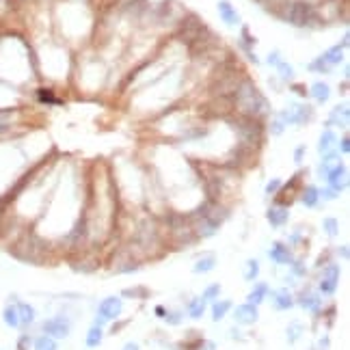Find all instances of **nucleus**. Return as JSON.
<instances>
[{
	"label": "nucleus",
	"instance_id": "f257e3e1",
	"mask_svg": "<svg viewBox=\"0 0 350 350\" xmlns=\"http://www.w3.org/2000/svg\"><path fill=\"white\" fill-rule=\"evenodd\" d=\"M233 100V111L242 117H253V119H264L268 115V102L266 97L257 91L255 82L251 80L249 76H245L238 84L236 93L231 95Z\"/></svg>",
	"mask_w": 350,
	"mask_h": 350
},
{
	"label": "nucleus",
	"instance_id": "f03ea898",
	"mask_svg": "<svg viewBox=\"0 0 350 350\" xmlns=\"http://www.w3.org/2000/svg\"><path fill=\"white\" fill-rule=\"evenodd\" d=\"M13 253V255L17 257V259H22V261H31V264H43V257H46V251H48V247L43 245V240L41 238H37L33 231H24L22 236H19L13 245H11V249H9Z\"/></svg>",
	"mask_w": 350,
	"mask_h": 350
},
{
	"label": "nucleus",
	"instance_id": "7ed1b4c3",
	"mask_svg": "<svg viewBox=\"0 0 350 350\" xmlns=\"http://www.w3.org/2000/svg\"><path fill=\"white\" fill-rule=\"evenodd\" d=\"M281 19H286V22L294 24L298 28H314V26L322 24L318 7H314L311 3H303V0H294V3L290 0V5L286 7Z\"/></svg>",
	"mask_w": 350,
	"mask_h": 350
},
{
	"label": "nucleus",
	"instance_id": "20e7f679",
	"mask_svg": "<svg viewBox=\"0 0 350 350\" xmlns=\"http://www.w3.org/2000/svg\"><path fill=\"white\" fill-rule=\"evenodd\" d=\"M231 125L238 134V143H242V145H249V147L257 149L261 141H264V123H261V119L236 115L231 119Z\"/></svg>",
	"mask_w": 350,
	"mask_h": 350
},
{
	"label": "nucleus",
	"instance_id": "39448f33",
	"mask_svg": "<svg viewBox=\"0 0 350 350\" xmlns=\"http://www.w3.org/2000/svg\"><path fill=\"white\" fill-rule=\"evenodd\" d=\"M208 33H210V28L203 24L197 15H186V17H184L182 22H180V26H178V37H180L188 48H190L194 41H199L201 37H206Z\"/></svg>",
	"mask_w": 350,
	"mask_h": 350
},
{
	"label": "nucleus",
	"instance_id": "423d86ee",
	"mask_svg": "<svg viewBox=\"0 0 350 350\" xmlns=\"http://www.w3.org/2000/svg\"><path fill=\"white\" fill-rule=\"evenodd\" d=\"M279 117L283 119L286 125H303L314 119V108L309 104H294L292 108L279 113Z\"/></svg>",
	"mask_w": 350,
	"mask_h": 350
},
{
	"label": "nucleus",
	"instance_id": "0eeeda50",
	"mask_svg": "<svg viewBox=\"0 0 350 350\" xmlns=\"http://www.w3.org/2000/svg\"><path fill=\"white\" fill-rule=\"evenodd\" d=\"M255 154H257V149H253V147H249V145H242V143H238L236 147L231 149V154L227 156V160H225V167H229V169H242V167H247V164H251L253 160H255Z\"/></svg>",
	"mask_w": 350,
	"mask_h": 350
},
{
	"label": "nucleus",
	"instance_id": "6e6552de",
	"mask_svg": "<svg viewBox=\"0 0 350 350\" xmlns=\"http://www.w3.org/2000/svg\"><path fill=\"white\" fill-rule=\"evenodd\" d=\"M141 264H139V259H136L134 255H132V251L128 249V247H123V249H119L113 255V270L115 272H132V270H136Z\"/></svg>",
	"mask_w": 350,
	"mask_h": 350
},
{
	"label": "nucleus",
	"instance_id": "1a4fd4ad",
	"mask_svg": "<svg viewBox=\"0 0 350 350\" xmlns=\"http://www.w3.org/2000/svg\"><path fill=\"white\" fill-rule=\"evenodd\" d=\"M326 182H329V188H333L335 192L342 194V190H346L348 186V169L344 167V164H333L329 171H326Z\"/></svg>",
	"mask_w": 350,
	"mask_h": 350
},
{
	"label": "nucleus",
	"instance_id": "9d476101",
	"mask_svg": "<svg viewBox=\"0 0 350 350\" xmlns=\"http://www.w3.org/2000/svg\"><path fill=\"white\" fill-rule=\"evenodd\" d=\"M43 331H46V335H50L52 339H65L70 335V320L63 316L50 318L43 322Z\"/></svg>",
	"mask_w": 350,
	"mask_h": 350
},
{
	"label": "nucleus",
	"instance_id": "9b49d317",
	"mask_svg": "<svg viewBox=\"0 0 350 350\" xmlns=\"http://www.w3.org/2000/svg\"><path fill=\"white\" fill-rule=\"evenodd\" d=\"M121 309H123L121 298H119V296H108V298H104L102 303H100V307H97V314H100V320H102V322H106V320L119 318Z\"/></svg>",
	"mask_w": 350,
	"mask_h": 350
},
{
	"label": "nucleus",
	"instance_id": "f8f14e48",
	"mask_svg": "<svg viewBox=\"0 0 350 350\" xmlns=\"http://www.w3.org/2000/svg\"><path fill=\"white\" fill-rule=\"evenodd\" d=\"M337 283H339V266L329 264L322 272V279H320V292L331 296L337 290Z\"/></svg>",
	"mask_w": 350,
	"mask_h": 350
},
{
	"label": "nucleus",
	"instance_id": "ddd939ff",
	"mask_svg": "<svg viewBox=\"0 0 350 350\" xmlns=\"http://www.w3.org/2000/svg\"><path fill=\"white\" fill-rule=\"evenodd\" d=\"M233 320H236L238 324H253V322H257V307L255 305H251V303H245V305H240V307H236V311H233Z\"/></svg>",
	"mask_w": 350,
	"mask_h": 350
},
{
	"label": "nucleus",
	"instance_id": "4468645a",
	"mask_svg": "<svg viewBox=\"0 0 350 350\" xmlns=\"http://www.w3.org/2000/svg\"><path fill=\"white\" fill-rule=\"evenodd\" d=\"M216 9H218L221 19H223V22H225L227 26H238V24H240V13L236 11V7H233L229 0H221V3L216 5Z\"/></svg>",
	"mask_w": 350,
	"mask_h": 350
},
{
	"label": "nucleus",
	"instance_id": "2eb2a0df",
	"mask_svg": "<svg viewBox=\"0 0 350 350\" xmlns=\"http://www.w3.org/2000/svg\"><path fill=\"white\" fill-rule=\"evenodd\" d=\"M350 123V108L348 104H337L329 117V125H339V128H348Z\"/></svg>",
	"mask_w": 350,
	"mask_h": 350
},
{
	"label": "nucleus",
	"instance_id": "dca6fc26",
	"mask_svg": "<svg viewBox=\"0 0 350 350\" xmlns=\"http://www.w3.org/2000/svg\"><path fill=\"white\" fill-rule=\"evenodd\" d=\"M266 218H268V223H270L272 227H283L286 223H288V218H290V212L283 206H272L266 212Z\"/></svg>",
	"mask_w": 350,
	"mask_h": 350
},
{
	"label": "nucleus",
	"instance_id": "f3484780",
	"mask_svg": "<svg viewBox=\"0 0 350 350\" xmlns=\"http://www.w3.org/2000/svg\"><path fill=\"white\" fill-rule=\"evenodd\" d=\"M272 303H275V307L277 309H290L292 305H294V298H292V294H290V290H286V288H281V290H277V292H272Z\"/></svg>",
	"mask_w": 350,
	"mask_h": 350
},
{
	"label": "nucleus",
	"instance_id": "a211bd4d",
	"mask_svg": "<svg viewBox=\"0 0 350 350\" xmlns=\"http://www.w3.org/2000/svg\"><path fill=\"white\" fill-rule=\"evenodd\" d=\"M344 43L342 46H333V48H329V50L322 54V61L329 65V67H335V65H339V63H342L344 61Z\"/></svg>",
	"mask_w": 350,
	"mask_h": 350
},
{
	"label": "nucleus",
	"instance_id": "6ab92c4d",
	"mask_svg": "<svg viewBox=\"0 0 350 350\" xmlns=\"http://www.w3.org/2000/svg\"><path fill=\"white\" fill-rule=\"evenodd\" d=\"M268 255L275 259L277 264H292V253L286 245H281V242H277V245L268 251Z\"/></svg>",
	"mask_w": 350,
	"mask_h": 350
},
{
	"label": "nucleus",
	"instance_id": "aec40b11",
	"mask_svg": "<svg viewBox=\"0 0 350 350\" xmlns=\"http://www.w3.org/2000/svg\"><path fill=\"white\" fill-rule=\"evenodd\" d=\"M311 97H314L318 104H326L331 97V86L326 82H316L311 86Z\"/></svg>",
	"mask_w": 350,
	"mask_h": 350
},
{
	"label": "nucleus",
	"instance_id": "412c9836",
	"mask_svg": "<svg viewBox=\"0 0 350 350\" xmlns=\"http://www.w3.org/2000/svg\"><path fill=\"white\" fill-rule=\"evenodd\" d=\"M335 141H337L335 132H333V130H324L322 136H320V141H318V151H320V154L331 151V149L335 147Z\"/></svg>",
	"mask_w": 350,
	"mask_h": 350
},
{
	"label": "nucleus",
	"instance_id": "4be33fe9",
	"mask_svg": "<svg viewBox=\"0 0 350 350\" xmlns=\"http://www.w3.org/2000/svg\"><path fill=\"white\" fill-rule=\"evenodd\" d=\"M300 201H303L307 208H316L318 201H320L318 188H316V186H305L303 190H300Z\"/></svg>",
	"mask_w": 350,
	"mask_h": 350
},
{
	"label": "nucleus",
	"instance_id": "5701e85b",
	"mask_svg": "<svg viewBox=\"0 0 350 350\" xmlns=\"http://www.w3.org/2000/svg\"><path fill=\"white\" fill-rule=\"evenodd\" d=\"M17 316H19V324H24V326L35 322V309L28 303H19L17 305Z\"/></svg>",
	"mask_w": 350,
	"mask_h": 350
},
{
	"label": "nucleus",
	"instance_id": "b1692460",
	"mask_svg": "<svg viewBox=\"0 0 350 350\" xmlns=\"http://www.w3.org/2000/svg\"><path fill=\"white\" fill-rule=\"evenodd\" d=\"M266 296H268V286H266V283H257L255 288L251 290V294H249V300H247V303H251V305H255V307H257V305H259Z\"/></svg>",
	"mask_w": 350,
	"mask_h": 350
},
{
	"label": "nucleus",
	"instance_id": "393cba45",
	"mask_svg": "<svg viewBox=\"0 0 350 350\" xmlns=\"http://www.w3.org/2000/svg\"><path fill=\"white\" fill-rule=\"evenodd\" d=\"M102 337H104L102 326L93 324V326L89 329V333H86V346H89V348H97V346L102 344Z\"/></svg>",
	"mask_w": 350,
	"mask_h": 350
},
{
	"label": "nucleus",
	"instance_id": "a878e982",
	"mask_svg": "<svg viewBox=\"0 0 350 350\" xmlns=\"http://www.w3.org/2000/svg\"><path fill=\"white\" fill-rule=\"evenodd\" d=\"M3 320H5V324H7V326L17 329V326H19L17 307H13V305H7V307H5V311H3Z\"/></svg>",
	"mask_w": 350,
	"mask_h": 350
},
{
	"label": "nucleus",
	"instance_id": "bb28decb",
	"mask_svg": "<svg viewBox=\"0 0 350 350\" xmlns=\"http://www.w3.org/2000/svg\"><path fill=\"white\" fill-rule=\"evenodd\" d=\"M214 266H216V259H214V255H203V257H199L197 261H194L192 270L194 272H210Z\"/></svg>",
	"mask_w": 350,
	"mask_h": 350
},
{
	"label": "nucleus",
	"instance_id": "cd10ccee",
	"mask_svg": "<svg viewBox=\"0 0 350 350\" xmlns=\"http://www.w3.org/2000/svg\"><path fill=\"white\" fill-rule=\"evenodd\" d=\"M229 309H231L229 300H218V303H214V307H212V320H214V322H218V320H223L227 316Z\"/></svg>",
	"mask_w": 350,
	"mask_h": 350
},
{
	"label": "nucleus",
	"instance_id": "c85d7f7f",
	"mask_svg": "<svg viewBox=\"0 0 350 350\" xmlns=\"http://www.w3.org/2000/svg\"><path fill=\"white\" fill-rule=\"evenodd\" d=\"M13 117H15V113H13V111H0V134L9 132V130H11L13 125H15Z\"/></svg>",
	"mask_w": 350,
	"mask_h": 350
},
{
	"label": "nucleus",
	"instance_id": "c756f323",
	"mask_svg": "<svg viewBox=\"0 0 350 350\" xmlns=\"http://www.w3.org/2000/svg\"><path fill=\"white\" fill-rule=\"evenodd\" d=\"M203 311H206V300L203 298H194V300H190V305H188V314H190V318H201L203 316Z\"/></svg>",
	"mask_w": 350,
	"mask_h": 350
},
{
	"label": "nucleus",
	"instance_id": "7c9ffc66",
	"mask_svg": "<svg viewBox=\"0 0 350 350\" xmlns=\"http://www.w3.org/2000/svg\"><path fill=\"white\" fill-rule=\"evenodd\" d=\"M277 72H279V78H281L283 82H292V80H294V67H292L290 63H283V61H281V63L277 65Z\"/></svg>",
	"mask_w": 350,
	"mask_h": 350
},
{
	"label": "nucleus",
	"instance_id": "2f4dec72",
	"mask_svg": "<svg viewBox=\"0 0 350 350\" xmlns=\"http://www.w3.org/2000/svg\"><path fill=\"white\" fill-rule=\"evenodd\" d=\"M35 350H56V342L50 335H41L35 339Z\"/></svg>",
	"mask_w": 350,
	"mask_h": 350
},
{
	"label": "nucleus",
	"instance_id": "473e14b6",
	"mask_svg": "<svg viewBox=\"0 0 350 350\" xmlns=\"http://www.w3.org/2000/svg\"><path fill=\"white\" fill-rule=\"evenodd\" d=\"M300 305H303L305 309H311V311H320V296H316V294H303V298H300Z\"/></svg>",
	"mask_w": 350,
	"mask_h": 350
},
{
	"label": "nucleus",
	"instance_id": "72a5a7b5",
	"mask_svg": "<svg viewBox=\"0 0 350 350\" xmlns=\"http://www.w3.org/2000/svg\"><path fill=\"white\" fill-rule=\"evenodd\" d=\"M257 275H259V261L257 259H249L247 268H245V279L247 281H255Z\"/></svg>",
	"mask_w": 350,
	"mask_h": 350
},
{
	"label": "nucleus",
	"instance_id": "f704fd0d",
	"mask_svg": "<svg viewBox=\"0 0 350 350\" xmlns=\"http://www.w3.org/2000/svg\"><path fill=\"white\" fill-rule=\"evenodd\" d=\"M322 227H324V231L329 233L331 238H335L337 233H339V221H337V218H333V216H329V218H324Z\"/></svg>",
	"mask_w": 350,
	"mask_h": 350
},
{
	"label": "nucleus",
	"instance_id": "c9c22d12",
	"mask_svg": "<svg viewBox=\"0 0 350 350\" xmlns=\"http://www.w3.org/2000/svg\"><path fill=\"white\" fill-rule=\"evenodd\" d=\"M309 70L314 72V74H329V70H331V67H329L324 61H322V56H318L316 61H311V63H309Z\"/></svg>",
	"mask_w": 350,
	"mask_h": 350
},
{
	"label": "nucleus",
	"instance_id": "e433bc0d",
	"mask_svg": "<svg viewBox=\"0 0 350 350\" xmlns=\"http://www.w3.org/2000/svg\"><path fill=\"white\" fill-rule=\"evenodd\" d=\"M270 134L272 136H279V134H283V130H286V123H283V119H281V117L277 115L275 119H270Z\"/></svg>",
	"mask_w": 350,
	"mask_h": 350
},
{
	"label": "nucleus",
	"instance_id": "4c0bfd02",
	"mask_svg": "<svg viewBox=\"0 0 350 350\" xmlns=\"http://www.w3.org/2000/svg\"><path fill=\"white\" fill-rule=\"evenodd\" d=\"M300 331H303L300 322H292V324L288 326V342H290V344H294L296 339L300 337Z\"/></svg>",
	"mask_w": 350,
	"mask_h": 350
},
{
	"label": "nucleus",
	"instance_id": "58836bf2",
	"mask_svg": "<svg viewBox=\"0 0 350 350\" xmlns=\"http://www.w3.org/2000/svg\"><path fill=\"white\" fill-rule=\"evenodd\" d=\"M218 294H221V286L218 283H212V286H208L206 288V292H203V300H216L218 298Z\"/></svg>",
	"mask_w": 350,
	"mask_h": 350
},
{
	"label": "nucleus",
	"instance_id": "ea45409f",
	"mask_svg": "<svg viewBox=\"0 0 350 350\" xmlns=\"http://www.w3.org/2000/svg\"><path fill=\"white\" fill-rule=\"evenodd\" d=\"M283 188V184H281V180H270L268 184H266V194L268 197H275V194Z\"/></svg>",
	"mask_w": 350,
	"mask_h": 350
},
{
	"label": "nucleus",
	"instance_id": "a19ab883",
	"mask_svg": "<svg viewBox=\"0 0 350 350\" xmlns=\"http://www.w3.org/2000/svg\"><path fill=\"white\" fill-rule=\"evenodd\" d=\"M123 294L125 296H136V298H145V296H149V292H147V288H132V290H123Z\"/></svg>",
	"mask_w": 350,
	"mask_h": 350
},
{
	"label": "nucleus",
	"instance_id": "79ce46f5",
	"mask_svg": "<svg viewBox=\"0 0 350 350\" xmlns=\"http://www.w3.org/2000/svg\"><path fill=\"white\" fill-rule=\"evenodd\" d=\"M37 97H39L41 102H46V104H54V102H56V97H54L50 91H48V89H39V91H37Z\"/></svg>",
	"mask_w": 350,
	"mask_h": 350
},
{
	"label": "nucleus",
	"instance_id": "37998d69",
	"mask_svg": "<svg viewBox=\"0 0 350 350\" xmlns=\"http://www.w3.org/2000/svg\"><path fill=\"white\" fill-rule=\"evenodd\" d=\"M318 194L322 197L324 201H333V199H337L339 197V192H335L333 188H324V190H318Z\"/></svg>",
	"mask_w": 350,
	"mask_h": 350
},
{
	"label": "nucleus",
	"instance_id": "c03bdc74",
	"mask_svg": "<svg viewBox=\"0 0 350 350\" xmlns=\"http://www.w3.org/2000/svg\"><path fill=\"white\" fill-rule=\"evenodd\" d=\"M242 43H247V46H255V37H251V33H249V28H247V26L242 28Z\"/></svg>",
	"mask_w": 350,
	"mask_h": 350
},
{
	"label": "nucleus",
	"instance_id": "a18cd8bd",
	"mask_svg": "<svg viewBox=\"0 0 350 350\" xmlns=\"http://www.w3.org/2000/svg\"><path fill=\"white\" fill-rule=\"evenodd\" d=\"M281 63V52H277V50H272L270 54H268V65H272V67H277Z\"/></svg>",
	"mask_w": 350,
	"mask_h": 350
},
{
	"label": "nucleus",
	"instance_id": "49530a36",
	"mask_svg": "<svg viewBox=\"0 0 350 350\" xmlns=\"http://www.w3.org/2000/svg\"><path fill=\"white\" fill-rule=\"evenodd\" d=\"M28 348H31V337L22 335V337L17 339V350H28Z\"/></svg>",
	"mask_w": 350,
	"mask_h": 350
},
{
	"label": "nucleus",
	"instance_id": "de8ad7c7",
	"mask_svg": "<svg viewBox=\"0 0 350 350\" xmlns=\"http://www.w3.org/2000/svg\"><path fill=\"white\" fill-rule=\"evenodd\" d=\"M305 151H307V147H305V145H298V147L294 149V160H296V164H300V162H303V156H305Z\"/></svg>",
	"mask_w": 350,
	"mask_h": 350
},
{
	"label": "nucleus",
	"instance_id": "09e8293b",
	"mask_svg": "<svg viewBox=\"0 0 350 350\" xmlns=\"http://www.w3.org/2000/svg\"><path fill=\"white\" fill-rule=\"evenodd\" d=\"M164 320H167L169 324H178L180 320H182V316L178 314V311H173V314H167V316H164Z\"/></svg>",
	"mask_w": 350,
	"mask_h": 350
},
{
	"label": "nucleus",
	"instance_id": "8fccbe9b",
	"mask_svg": "<svg viewBox=\"0 0 350 350\" xmlns=\"http://www.w3.org/2000/svg\"><path fill=\"white\" fill-rule=\"evenodd\" d=\"M339 151H342L344 156L350 151V139H348V136H344V139L339 141Z\"/></svg>",
	"mask_w": 350,
	"mask_h": 350
},
{
	"label": "nucleus",
	"instance_id": "3c124183",
	"mask_svg": "<svg viewBox=\"0 0 350 350\" xmlns=\"http://www.w3.org/2000/svg\"><path fill=\"white\" fill-rule=\"evenodd\" d=\"M156 316H158V318H164V316H167V311H164V307H162V305L156 307Z\"/></svg>",
	"mask_w": 350,
	"mask_h": 350
},
{
	"label": "nucleus",
	"instance_id": "603ef678",
	"mask_svg": "<svg viewBox=\"0 0 350 350\" xmlns=\"http://www.w3.org/2000/svg\"><path fill=\"white\" fill-rule=\"evenodd\" d=\"M123 350H139V344H134V342H128L123 346Z\"/></svg>",
	"mask_w": 350,
	"mask_h": 350
},
{
	"label": "nucleus",
	"instance_id": "864d4df0",
	"mask_svg": "<svg viewBox=\"0 0 350 350\" xmlns=\"http://www.w3.org/2000/svg\"><path fill=\"white\" fill-rule=\"evenodd\" d=\"M337 253L342 255L344 259H348V247H342V249H337Z\"/></svg>",
	"mask_w": 350,
	"mask_h": 350
},
{
	"label": "nucleus",
	"instance_id": "5fc2aeb1",
	"mask_svg": "<svg viewBox=\"0 0 350 350\" xmlns=\"http://www.w3.org/2000/svg\"><path fill=\"white\" fill-rule=\"evenodd\" d=\"M326 348H329V337L320 339V350H326Z\"/></svg>",
	"mask_w": 350,
	"mask_h": 350
},
{
	"label": "nucleus",
	"instance_id": "6e6d98bb",
	"mask_svg": "<svg viewBox=\"0 0 350 350\" xmlns=\"http://www.w3.org/2000/svg\"><path fill=\"white\" fill-rule=\"evenodd\" d=\"M294 91H296L298 95H305V86H300V84H296V86H294Z\"/></svg>",
	"mask_w": 350,
	"mask_h": 350
},
{
	"label": "nucleus",
	"instance_id": "4d7b16f0",
	"mask_svg": "<svg viewBox=\"0 0 350 350\" xmlns=\"http://www.w3.org/2000/svg\"><path fill=\"white\" fill-rule=\"evenodd\" d=\"M206 350H214V344H212V342H208V344H206Z\"/></svg>",
	"mask_w": 350,
	"mask_h": 350
}]
</instances>
